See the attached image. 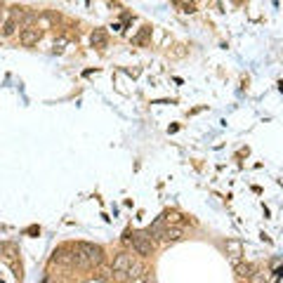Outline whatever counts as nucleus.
<instances>
[{
  "label": "nucleus",
  "mask_w": 283,
  "mask_h": 283,
  "mask_svg": "<svg viewBox=\"0 0 283 283\" xmlns=\"http://www.w3.org/2000/svg\"><path fill=\"white\" fill-rule=\"evenodd\" d=\"M132 248L135 253L142 257H151L153 255V238L146 231H135L132 234Z\"/></svg>",
  "instance_id": "f03ea898"
},
{
  "label": "nucleus",
  "mask_w": 283,
  "mask_h": 283,
  "mask_svg": "<svg viewBox=\"0 0 283 283\" xmlns=\"http://www.w3.org/2000/svg\"><path fill=\"white\" fill-rule=\"evenodd\" d=\"M19 41L24 48H31V45H35V43L41 41V31L38 28H24L19 33Z\"/></svg>",
  "instance_id": "39448f33"
},
{
  "label": "nucleus",
  "mask_w": 283,
  "mask_h": 283,
  "mask_svg": "<svg viewBox=\"0 0 283 283\" xmlns=\"http://www.w3.org/2000/svg\"><path fill=\"white\" fill-rule=\"evenodd\" d=\"M146 269H144V264H139V262H132L130 264V269L125 271V276L130 278L132 283H142V278H144Z\"/></svg>",
  "instance_id": "0eeeda50"
},
{
  "label": "nucleus",
  "mask_w": 283,
  "mask_h": 283,
  "mask_svg": "<svg viewBox=\"0 0 283 283\" xmlns=\"http://www.w3.org/2000/svg\"><path fill=\"white\" fill-rule=\"evenodd\" d=\"M130 283H132V281H130Z\"/></svg>",
  "instance_id": "dca6fc26"
},
{
  "label": "nucleus",
  "mask_w": 283,
  "mask_h": 283,
  "mask_svg": "<svg viewBox=\"0 0 283 283\" xmlns=\"http://www.w3.org/2000/svg\"><path fill=\"white\" fill-rule=\"evenodd\" d=\"M160 220L166 222V224H180V222H182V215L177 213V210H168V213L160 215Z\"/></svg>",
  "instance_id": "1a4fd4ad"
},
{
  "label": "nucleus",
  "mask_w": 283,
  "mask_h": 283,
  "mask_svg": "<svg viewBox=\"0 0 283 283\" xmlns=\"http://www.w3.org/2000/svg\"><path fill=\"white\" fill-rule=\"evenodd\" d=\"M130 264H132V257L128 255V253H118V255L113 257V264H111V269L116 271V274H120V276H123L125 271L130 269Z\"/></svg>",
  "instance_id": "20e7f679"
},
{
  "label": "nucleus",
  "mask_w": 283,
  "mask_h": 283,
  "mask_svg": "<svg viewBox=\"0 0 283 283\" xmlns=\"http://www.w3.org/2000/svg\"><path fill=\"white\" fill-rule=\"evenodd\" d=\"M250 283H269V274H267V271H253V274H250Z\"/></svg>",
  "instance_id": "9b49d317"
},
{
  "label": "nucleus",
  "mask_w": 283,
  "mask_h": 283,
  "mask_svg": "<svg viewBox=\"0 0 283 283\" xmlns=\"http://www.w3.org/2000/svg\"><path fill=\"white\" fill-rule=\"evenodd\" d=\"M227 248L231 250V260H234V264H236V262H238V257H241V243H238V241H229Z\"/></svg>",
  "instance_id": "f8f14e48"
},
{
  "label": "nucleus",
  "mask_w": 283,
  "mask_h": 283,
  "mask_svg": "<svg viewBox=\"0 0 283 283\" xmlns=\"http://www.w3.org/2000/svg\"><path fill=\"white\" fill-rule=\"evenodd\" d=\"M14 31H17V19H12V17H7L5 24H3V35H12Z\"/></svg>",
  "instance_id": "ddd939ff"
},
{
  "label": "nucleus",
  "mask_w": 283,
  "mask_h": 283,
  "mask_svg": "<svg viewBox=\"0 0 283 283\" xmlns=\"http://www.w3.org/2000/svg\"><path fill=\"white\" fill-rule=\"evenodd\" d=\"M76 250V260H78V267H99L104 262V248L102 246H95V243H76L73 246Z\"/></svg>",
  "instance_id": "f257e3e1"
},
{
  "label": "nucleus",
  "mask_w": 283,
  "mask_h": 283,
  "mask_svg": "<svg viewBox=\"0 0 283 283\" xmlns=\"http://www.w3.org/2000/svg\"><path fill=\"white\" fill-rule=\"evenodd\" d=\"M142 283H156V274L146 271V274H144V281H142Z\"/></svg>",
  "instance_id": "4468645a"
},
{
  "label": "nucleus",
  "mask_w": 283,
  "mask_h": 283,
  "mask_svg": "<svg viewBox=\"0 0 283 283\" xmlns=\"http://www.w3.org/2000/svg\"><path fill=\"white\" fill-rule=\"evenodd\" d=\"M182 236H184V229L182 227H170V224H168L166 229H163V236H160V238H163V241H168V243H175V241H182Z\"/></svg>",
  "instance_id": "423d86ee"
},
{
  "label": "nucleus",
  "mask_w": 283,
  "mask_h": 283,
  "mask_svg": "<svg viewBox=\"0 0 283 283\" xmlns=\"http://www.w3.org/2000/svg\"><path fill=\"white\" fill-rule=\"evenodd\" d=\"M90 43L95 48H106V33H104L102 28H95L90 35Z\"/></svg>",
  "instance_id": "6e6552de"
},
{
  "label": "nucleus",
  "mask_w": 283,
  "mask_h": 283,
  "mask_svg": "<svg viewBox=\"0 0 283 283\" xmlns=\"http://www.w3.org/2000/svg\"><path fill=\"white\" fill-rule=\"evenodd\" d=\"M0 255H3V246H0Z\"/></svg>",
  "instance_id": "2eb2a0df"
},
{
  "label": "nucleus",
  "mask_w": 283,
  "mask_h": 283,
  "mask_svg": "<svg viewBox=\"0 0 283 283\" xmlns=\"http://www.w3.org/2000/svg\"><path fill=\"white\" fill-rule=\"evenodd\" d=\"M234 267H236V274H238V276H241V278H248L250 274H253V271H255V267H253V264H243V262H236Z\"/></svg>",
  "instance_id": "9d476101"
},
{
  "label": "nucleus",
  "mask_w": 283,
  "mask_h": 283,
  "mask_svg": "<svg viewBox=\"0 0 283 283\" xmlns=\"http://www.w3.org/2000/svg\"><path fill=\"white\" fill-rule=\"evenodd\" d=\"M55 262L64 264V267H73V264H78L76 250L73 248H57L55 250Z\"/></svg>",
  "instance_id": "7ed1b4c3"
}]
</instances>
